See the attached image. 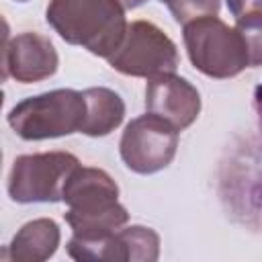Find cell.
Returning a JSON list of instances; mask_svg holds the SVG:
<instances>
[{"mask_svg":"<svg viewBox=\"0 0 262 262\" xmlns=\"http://www.w3.org/2000/svg\"><path fill=\"white\" fill-rule=\"evenodd\" d=\"M106 61L119 74L151 80L164 74H174L180 55L176 43L158 25L139 18L129 23L123 43Z\"/></svg>","mask_w":262,"mask_h":262,"instance_id":"obj_5","label":"cell"},{"mask_svg":"<svg viewBox=\"0 0 262 262\" xmlns=\"http://www.w3.org/2000/svg\"><path fill=\"white\" fill-rule=\"evenodd\" d=\"M145 108L182 131L196 121L201 113V94L186 78L164 74L147 80Z\"/></svg>","mask_w":262,"mask_h":262,"instance_id":"obj_9","label":"cell"},{"mask_svg":"<svg viewBox=\"0 0 262 262\" xmlns=\"http://www.w3.org/2000/svg\"><path fill=\"white\" fill-rule=\"evenodd\" d=\"M160 2H164V4H168V2H170V0H160Z\"/></svg>","mask_w":262,"mask_h":262,"instance_id":"obj_19","label":"cell"},{"mask_svg":"<svg viewBox=\"0 0 262 262\" xmlns=\"http://www.w3.org/2000/svg\"><path fill=\"white\" fill-rule=\"evenodd\" d=\"M123 6H125V10H133V8H137V6H141L143 2H147V0H119Z\"/></svg>","mask_w":262,"mask_h":262,"instance_id":"obj_17","label":"cell"},{"mask_svg":"<svg viewBox=\"0 0 262 262\" xmlns=\"http://www.w3.org/2000/svg\"><path fill=\"white\" fill-rule=\"evenodd\" d=\"M59 239V225L49 217H39L25 223L12 235L4 258L10 262H43L57 252Z\"/></svg>","mask_w":262,"mask_h":262,"instance_id":"obj_11","label":"cell"},{"mask_svg":"<svg viewBox=\"0 0 262 262\" xmlns=\"http://www.w3.org/2000/svg\"><path fill=\"white\" fill-rule=\"evenodd\" d=\"M166 6L176 23L186 25L194 18L217 16L221 8V0H170Z\"/></svg>","mask_w":262,"mask_h":262,"instance_id":"obj_15","label":"cell"},{"mask_svg":"<svg viewBox=\"0 0 262 262\" xmlns=\"http://www.w3.org/2000/svg\"><path fill=\"white\" fill-rule=\"evenodd\" d=\"M45 18L66 43L104 59L119 49L129 27L119 0H49Z\"/></svg>","mask_w":262,"mask_h":262,"instance_id":"obj_1","label":"cell"},{"mask_svg":"<svg viewBox=\"0 0 262 262\" xmlns=\"http://www.w3.org/2000/svg\"><path fill=\"white\" fill-rule=\"evenodd\" d=\"M178 133L174 125L151 113L131 119L119 141L123 164L135 174H156L168 168L178 149Z\"/></svg>","mask_w":262,"mask_h":262,"instance_id":"obj_6","label":"cell"},{"mask_svg":"<svg viewBox=\"0 0 262 262\" xmlns=\"http://www.w3.org/2000/svg\"><path fill=\"white\" fill-rule=\"evenodd\" d=\"M229 12L239 18L244 14H252V12H262V0H225Z\"/></svg>","mask_w":262,"mask_h":262,"instance_id":"obj_16","label":"cell"},{"mask_svg":"<svg viewBox=\"0 0 262 262\" xmlns=\"http://www.w3.org/2000/svg\"><path fill=\"white\" fill-rule=\"evenodd\" d=\"M16 2H29V0H16Z\"/></svg>","mask_w":262,"mask_h":262,"instance_id":"obj_20","label":"cell"},{"mask_svg":"<svg viewBox=\"0 0 262 262\" xmlns=\"http://www.w3.org/2000/svg\"><path fill=\"white\" fill-rule=\"evenodd\" d=\"M235 29L239 31L248 49L250 68L262 66V12H252L235 18Z\"/></svg>","mask_w":262,"mask_h":262,"instance_id":"obj_14","label":"cell"},{"mask_svg":"<svg viewBox=\"0 0 262 262\" xmlns=\"http://www.w3.org/2000/svg\"><path fill=\"white\" fill-rule=\"evenodd\" d=\"M66 223L70 225L72 233L82 239H98L104 237L129 221V211L117 201L111 207L96 209V211H66L63 213Z\"/></svg>","mask_w":262,"mask_h":262,"instance_id":"obj_13","label":"cell"},{"mask_svg":"<svg viewBox=\"0 0 262 262\" xmlns=\"http://www.w3.org/2000/svg\"><path fill=\"white\" fill-rule=\"evenodd\" d=\"M80 160L70 151H41L14 158L8 174V196L14 203H59Z\"/></svg>","mask_w":262,"mask_h":262,"instance_id":"obj_4","label":"cell"},{"mask_svg":"<svg viewBox=\"0 0 262 262\" xmlns=\"http://www.w3.org/2000/svg\"><path fill=\"white\" fill-rule=\"evenodd\" d=\"M59 57L49 37L25 31L6 37L2 51V78H14L20 84H33L51 78L57 72Z\"/></svg>","mask_w":262,"mask_h":262,"instance_id":"obj_8","label":"cell"},{"mask_svg":"<svg viewBox=\"0 0 262 262\" xmlns=\"http://www.w3.org/2000/svg\"><path fill=\"white\" fill-rule=\"evenodd\" d=\"M119 201V186L108 172L92 166H78L66 182L63 203L70 211H96Z\"/></svg>","mask_w":262,"mask_h":262,"instance_id":"obj_10","label":"cell"},{"mask_svg":"<svg viewBox=\"0 0 262 262\" xmlns=\"http://www.w3.org/2000/svg\"><path fill=\"white\" fill-rule=\"evenodd\" d=\"M86 100V115L80 133L88 137H104L113 133L125 119L123 98L104 86H92L82 90Z\"/></svg>","mask_w":262,"mask_h":262,"instance_id":"obj_12","label":"cell"},{"mask_svg":"<svg viewBox=\"0 0 262 262\" xmlns=\"http://www.w3.org/2000/svg\"><path fill=\"white\" fill-rule=\"evenodd\" d=\"M84 115V94L72 88H57L16 102L6 121L20 139L41 141L80 133Z\"/></svg>","mask_w":262,"mask_h":262,"instance_id":"obj_2","label":"cell"},{"mask_svg":"<svg viewBox=\"0 0 262 262\" xmlns=\"http://www.w3.org/2000/svg\"><path fill=\"white\" fill-rule=\"evenodd\" d=\"M254 100H256V106H258V111L262 113V84L256 88V92H254Z\"/></svg>","mask_w":262,"mask_h":262,"instance_id":"obj_18","label":"cell"},{"mask_svg":"<svg viewBox=\"0 0 262 262\" xmlns=\"http://www.w3.org/2000/svg\"><path fill=\"white\" fill-rule=\"evenodd\" d=\"M68 256L80 262H156L160 258V235L145 225L121 227L98 239L72 235Z\"/></svg>","mask_w":262,"mask_h":262,"instance_id":"obj_7","label":"cell"},{"mask_svg":"<svg viewBox=\"0 0 262 262\" xmlns=\"http://www.w3.org/2000/svg\"><path fill=\"white\" fill-rule=\"evenodd\" d=\"M182 39L190 63L209 78L225 80L250 68L239 31L219 16H203L182 25Z\"/></svg>","mask_w":262,"mask_h":262,"instance_id":"obj_3","label":"cell"}]
</instances>
